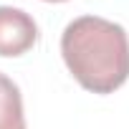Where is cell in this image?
I'll return each instance as SVG.
<instances>
[{
  "label": "cell",
  "instance_id": "cell-1",
  "mask_svg": "<svg viewBox=\"0 0 129 129\" xmlns=\"http://www.w3.org/2000/svg\"><path fill=\"white\" fill-rule=\"evenodd\" d=\"M61 56L71 76L91 94H114L129 79V36L101 15H81L63 28Z\"/></svg>",
  "mask_w": 129,
  "mask_h": 129
},
{
  "label": "cell",
  "instance_id": "cell-2",
  "mask_svg": "<svg viewBox=\"0 0 129 129\" xmlns=\"http://www.w3.org/2000/svg\"><path fill=\"white\" fill-rule=\"evenodd\" d=\"M38 23L30 13L13 5H0V56L18 58L28 53L38 43Z\"/></svg>",
  "mask_w": 129,
  "mask_h": 129
},
{
  "label": "cell",
  "instance_id": "cell-3",
  "mask_svg": "<svg viewBox=\"0 0 129 129\" xmlns=\"http://www.w3.org/2000/svg\"><path fill=\"white\" fill-rule=\"evenodd\" d=\"M0 129H25L20 89L5 74H0Z\"/></svg>",
  "mask_w": 129,
  "mask_h": 129
},
{
  "label": "cell",
  "instance_id": "cell-4",
  "mask_svg": "<svg viewBox=\"0 0 129 129\" xmlns=\"http://www.w3.org/2000/svg\"><path fill=\"white\" fill-rule=\"evenodd\" d=\"M43 3H66V0H43Z\"/></svg>",
  "mask_w": 129,
  "mask_h": 129
}]
</instances>
